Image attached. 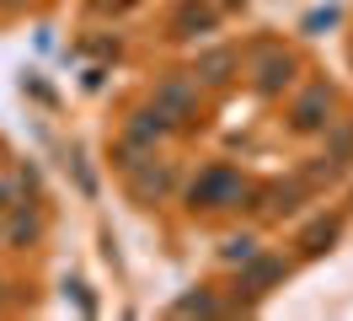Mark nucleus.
<instances>
[{
  "mask_svg": "<svg viewBox=\"0 0 353 321\" xmlns=\"http://www.w3.org/2000/svg\"><path fill=\"white\" fill-rule=\"evenodd\" d=\"M172 166H166V161H161V166H155V161H139V166L129 171V188H134V198H139V204H155V198H166V193H172Z\"/></svg>",
  "mask_w": 353,
  "mask_h": 321,
  "instance_id": "5",
  "label": "nucleus"
},
{
  "mask_svg": "<svg viewBox=\"0 0 353 321\" xmlns=\"http://www.w3.org/2000/svg\"><path fill=\"white\" fill-rule=\"evenodd\" d=\"M220 305H214V295H182L176 300V316H214Z\"/></svg>",
  "mask_w": 353,
  "mask_h": 321,
  "instance_id": "14",
  "label": "nucleus"
},
{
  "mask_svg": "<svg viewBox=\"0 0 353 321\" xmlns=\"http://www.w3.org/2000/svg\"><path fill=\"white\" fill-rule=\"evenodd\" d=\"M0 209H11V188L6 182H0Z\"/></svg>",
  "mask_w": 353,
  "mask_h": 321,
  "instance_id": "17",
  "label": "nucleus"
},
{
  "mask_svg": "<svg viewBox=\"0 0 353 321\" xmlns=\"http://www.w3.org/2000/svg\"><path fill=\"white\" fill-rule=\"evenodd\" d=\"M236 54H230V48H209V54H199V64H193V75H203V81L209 86H225L230 81V75H236Z\"/></svg>",
  "mask_w": 353,
  "mask_h": 321,
  "instance_id": "8",
  "label": "nucleus"
},
{
  "mask_svg": "<svg viewBox=\"0 0 353 321\" xmlns=\"http://www.w3.org/2000/svg\"><path fill=\"white\" fill-rule=\"evenodd\" d=\"M27 0H0V11H22Z\"/></svg>",
  "mask_w": 353,
  "mask_h": 321,
  "instance_id": "16",
  "label": "nucleus"
},
{
  "mask_svg": "<svg viewBox=\"0 0 353 321\" xmlns=\"http://www.w3.org/2000/svg\"><path fill=\"white\" fill-rule=\"evenodd\" d=\"M327 155H332V161H348V155H353V128H348V124H343V128H332Z\"/></svg>",
  "mask_w": 353,
  "mask_h": 321,
  "instance_id": "15",
  "label": "nucleus"
},
{
  "mask_svg": "<svg viewBox=\"0 0 353 321\" xmlns=\"http://www.w3.org/2000/svg\"><path fill=\"white\" fill-rule=\"evenodd\" d=\"M155 107H161L176 128L193 124V118H199V86L188 81V75H166V81L155 86Z\"/></svg>",
  "mask_w": 353,
  "mask_h": 321,
  "instance_id": "2",
  "label": "nucleus"
},
{
  "mask_svg": "<svg viewBox=\"0 0 353 321\" xmlns=\"http://www.w3.org/2000/svg\"><path fill=\"white\" fill-rule=\"evenodd\" d=\"M241 198H246V182L230 166H203L199 182L188 188V204H193V209H230V204H241Z\"/></svg>",
  "mask_w": 353,
  "mask_h": 321,
  "instance_id": "1",
  "label": "nucleus"
},
{
  "mask_svg": "<svg viewBox=\"0 0 353 321\" xmlns=\"http://www.w3.org/2000/svg\"><path fill=\"white\" fill-rule=\"evenodd\" d=\"M252 81H257L263 97H279V91L294 81V59L279 54V48H268V54H257V64H252Z\"/></svg>",
  "mask_w": 353,
  "mask_h": 321,
  "instance_id": "4",
  "label": "nucleus"
},
{
  "mask_svg": "<svg viewBox=\"0 0 353 321\" xmlns=\"http://www.w3.org/2000/svg\"><path fill=\"white\" fill-rule=\"evenodd\" d=\"M209 27H214V11H209V6H182V11L172 17L176 38H199V32H209Z\"/></svg>",
  "mask_w": 353,
  "mask_h": 321,
  "instance_id": "10",
  "label": "nucleus"
},
{
  "mask_svg": "<svg viewBox=\"0 0 353 321\" xmlns=\"http://www.w3.org/2000/svg\"><path fill=\"white\" fill-rule=\"evenodd\" d=\"M343 235V220L332 214V220H316L305 235H300V246H305V257H321V252H332V241Z\"/></svg>",
  "mask_w": 353,
  "mask_h": 321,
  "instance_id": "9",
  "label": "nucleus"
},
{
  "mask_svg": "<svg viewBox=\"0 0 353 321\" xmlns=\"http://www.w3.org/2000/svg\"><path fill=\"white\" fill-rule=\"evenodd\" d=\"M246 273H241V289H246V300H257V295H268V289H273V284H279V278L289 273V262L284 257H252V262H241Z\"/></svg>",
  "mask_w": 353,
  "mask_h": 321,
  "instance_id": "6",
  "label": "nucleus"
},
{
  "mask_svg": "<svg viewBox=\"0 0 353 321\" xmlns=\"http://www.w3.org/2000/svg\"><path fill=\"white\" fill-rule=\"evenodd\" d=\"M289 124L300 128V134H321V128L332 124V91H327V86L300 91V97H294V107H289Z\"/></svg>",
  "mask_w": 353,
  "mask_h": 321,
  "instance_id": "3",
  "label": "nucleus"
},
{
  "mask_svg": "<svg viewBox=\"0 0 353 321\" xmlns=\"http://www.w3.org/2000/svg\"><path fill=\"white\" fill-rule=\"evenodd\" d=\"M172 118H166V113H161V107H145V113H139V118H134V124H129V134H123V139H134V145H145V150H150L155 145V139H166V134H172Z\"/></svg>",
  "mask_w": 353,
  "mask_h": 321,
  "instance_id": "7",
  "label": "nucleus"
},
{
  "mask_svg": "<svg viewBox=\"0 0 353 321\" xmlns=\"http://www.w3.org/2000/svg\"><path fill=\"white\" fill-rule=\"evenodd\" d=\"M220 257L230 262V268H241V262H252V257H257V241H252V235H230V241L220 246Z\"/></svg>",
  "mask_w": 353,
  "mask_h": 321,
  "instance_id": "11",
  "label": "nucleus"
},
{
  "mask_svg": "<svg viewBox=\"0 0 353 321\" xmlns=\"http://www.w3.org/2000/svg\"><path fill=\"white\" fill-rule=\"evenodd\" d=\"M268 198H273V204H268L273 214H294L300 204H305V188H300V182H289V188H273Z\"/></svg>",
  "mask_w": 353,
  "mask_h": 321,
  "instance_id": "12",
  "label": "nucleus"
},
{
  "mask_svg": "<svg viewBox=\"0 0 353 321\" xmlns=\"http://www.w3.org/2000/svg\"><path fill=\"white\" fill-rule=\"evenodd\" d=\"M38 235H43V220H38V214H17V220H11V241H17V246H32Z\"/></svg>",
  "mask_w": 353,
  "mask_h": 321,
  "instance_id": "13",
  "label": "nucleus"
}]
</instances>
